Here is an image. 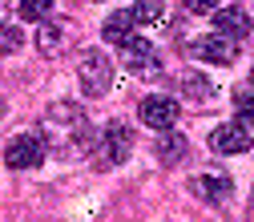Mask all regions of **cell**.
I'll return each mask as SVG.
<instances>
[{
  "mask_svg": "<svg viewBox=\"0 0 254 222\" xmlns=\"http://www.w3.org/2000/svg\"><path fill=\"white\" fill-rule=\"evenodd\" d=\"M45 149H57V153H77V149H89L93 146V134H89V117L77 101H53L41 117V134Z\"/></svg>",
  "mask_w": 254,
  "mask_h": 222,
  "instance_id": "obj_1",
  "label": "cell"
},
{
  "mask_svg": "<svg viewBox=\"0 0 254 222\" xmlns=\"http://www.w3.org/2000/svg\"><path fill=\"white\" fill-rule=\"evenodd\" d=\"M77 81L85 97H105L113 89V57L105 49H81L77 53Z\"/></svg>",
  "mask_w": 254,
  "mask_h": 222,
  "instance_id": "obj_2",
  "label": "cell"
},
{
  "mask_svg": "<svg viewBox=\"0 0 254 222\" xmlns=\"http://www.w3.org/2000/svg\"><path fill=\"white\" fill-rule=\"evenodd\" d=\"M129 153H133V130L125 121H109L101 130V138H97V146H93V166L97 170H117Z\"/></svg>",
  "mask_w": 254,
  "mask_h": 222,
  "instance_id": "obj_3",
  "label": "cell"
},
{
  "mask_svg": "<svg viewBox=\"0 0 254 222\" xmlns=\"http://www.w3.org/2000/svg\"><path fill=\"white\" fill-rule=\"evenodd\" d=\"M73 41H77V24H73V20H65V16H57V20L45 16V20H41L37 49H41L45 57H61V53H69Z\"/></svg>",
  "mask_w": 254,
  "mask_h": 222,
  "instance_id": "obj_4",
  "label": "cell"
},
{
  "mask_svg": "<svg viewBox=\"0 0 254 222\" xmlns=\"http://www.w3.org/2000/svg\"><path fill=\"white\" fill-rule=\"evenodd\" d=\"M121 49H125V65H129V73H137V77H157V73H162V57H157V49L145 37L133 33Z\"/></svg>",
  "mask_w": 254,
  "mask_h": 222,
  "instance_id": "obj_5",
  "label": "cell"
},
{
  "mask_svg": "<svg viewBox=\"0 0 254 222\" xmlns=\"http://www.w3.org/2000/svg\"><path fill=\"white\" fill-rule=\"evenodd\" d=\"M4 162H8V170H33V166H41V162H45V142H41L37 134L12 138V142L4 146Z\"/></svg>",
  "mask_w": 254,
  "mask_h": 222,
  "instance_id": "obj_6",
  "label": "cell"
},
{
  "mask_svg": "<svg viewBox=\"0 0 254 222\" xmlns=\"http://www.w3.org/2000/svg\"><path fill=\"white\" fill-rule=\"evenodd\" d=\"M254 142L250 134V117H238V121H226V125H218V130L210 134V146L218 153H246Z\"/></svg>",
  "mask_w": 254,
  "mask_h": 222,
  "instance_id": "obj_7",
  "label": "cell"
},
{
  "mask_svg": "<svg viewBox=\"0 0 254 222\" xmlns=\"http://www.w3.org/2000/svg\"><path fill=\"white\" fill-rule=\"evenodd\" d=\"M190 190L202 198V202H210V206H222L230 194H234V182L226 178V174H214V170H206V174H198V178H190Z\"/></svg>",
  "mask_w": 254,
  "mask_h": 222,
  "instance_id": "obj_8",
  "label": "cell"
},
{
  "mask_svg": "<svg viewBox=\"0 0 254 222\" xmlns=\"http://www.w3.org/2000/svg\"><path fill=\"white\" fill-rule=\"evenodd\" d=\"M141 121L149 125V130H174V121H178V101L174 97H145L137 105Z\"/></svg>",
  "mask_w": 254,
  "mask_h": 222,
  "instance_id": "obj_9",
  "label": "cell"
},
{
  "mask_svg": "<svg viewBox=\"0 0 254 222\" xmlns=\"http://www.w3.org/2000/svg\"><path fill=\"white\" fill-rule=\"evenodd\" d=\"M214 33H222V37H230V41H246L250 37V16H246V8H238V4H230V8H214Z\"/></svg>",
  "mask_w": 254,
  "mask_h": 222,
  "instance_id": "obj_10",
  "label": "cell"
},
{
  "mask_svg": "<svg viewBox=\"0 0 254 222\" xmlns=\"http://www.w3.org/2000/svg\"><path fill=\"white\" fill-rule=\"evenodd\" d=\"M198 57L206 61V65H230V61L238 57V41L222 37V33H210V37L198 45Z\"/></svg>",
  "mask_w": 254,
  "mask_h": 222,
  "instance_id": "obj_11",
  "label": "cell"
},
{
  "mask_svg": "<svg viewBox=\"0 0 254 222\" xmlns=\"http://www.w3.org/2000/svg\"><path fill=\"white\" fill-rule=\"evenodd\" d=\"M133 33H137V20H133V12H129V8L109 12V16H105V24H101V37H105L109 45H125Z\"/></svg>",
  "mask_w": 254,
  "mask_h": 222,
  "instance_id": "obj_12",
  "label": "cell"
},
{
  "mask_svg": "<svg viewBox=\"0 0 254 222\" xmlns=\"http://www.w3.org/2000/svg\"><path fill=\"white\" fill-rule=\"evenodd\" d=\"M157 157H162L166 166L182 162V157H186V138L174 134V130H162V138H157Z\"/></svg>",
  "mask_w": 254,
  "mask_h": 222,
  "instance_id": "obj_13",
  "label": "cell"
},
{
  "mask_svg": "<svg viewBox=\"0 0 254 222\" xmlns=\"http://www.w3.org/2000/svg\"><path fill=\"white\" fill-rule=\"evenodd\" d=\"M182 93H186V97H194V101H210L214 97V85L206 81V73L190 69V73H182Z\"/></svg>",
  "mask_w": 254,
  "mask_h": 222,
  "instance_id": "obj_14",
  "label": "cell"
},
{
  "mask_svg": "<svg viewBox=\"0 0 254 222\" xmlns=\"http://www.w3.org/2000/svg\"><path fill=\"white\" fill-rule=\"evenodd\" d=\"M16 12H20V20H37V24H41V20L53 12V0H20Z\"/></svg>",
  "mask_w": 254,
  "mask_h": 222,
  "instance_id": "obj_15",
  "label": "cell"
},
{
  "mask_svg": "<svg viewBox=\"0 0 254 222\" xmlns=\"http://www.w3.org/2000/svg\"><path fill=\"white\" fill-rule=\"evenodd\" d=\"M129 12H133V20H141V24H145V20H157V16H162V0H133Z\"/></svg>",
  "mask_w": 254,
  "mask_h": 222,
  "instance_id": "obj_16",
  "label": "cell"
},
{
  "mask_svg": "<svg viewBox=\"0 0 254 222\" xmlns=\"http://www.w3.org/2000/svg\"><path fill=\"white\" fill-rule=\"evenodd\" d=\"M20 28H12V24H0V57H8V53H16L20 49Z\"/></svg>",
  "mask_w": 254,
  "mask_h": 222,
  "instance_id": "obj_17",
  "label": "cell"
},
{
  "mask_svg": "<svg viewBox=\"0 0 254 222\" xmlns=\"http://www.w3.org/2000/svg\"><path fill=\"white\" fill-rule=\"evenodd\" d=\"M234 105H238V117H250V85H242L234 93Z\"/></svg>",
  "mask_w": 254,
  "mask_h": 222,
  "instance_id": "obj_18",
  "label": "cell"
},
{
  "mask_svg": "<svg viewBox=\"0 0 254 222\" xmlns=\"http://www.w3.org/2000/svg\"><path fill=\"white\" fill-rule=\"evenodd\" d=\"M186 8H190V12H198V16H206V12L218 8V0H186Z\"/></svg>",
  "mask_w": 254,
  "mask_h": 222,
  "instance_id": "obj_19",
  "label": "cell"
},
{
  "mask_svg": "<svg viewBox=\"0 0 254 222\" xmlns=\"http://www.w3.org/2000/svg\"><path fill=\"white\" fill-rule=\"evenodd\" d=\"M4 12H8V0H0V24H4Z\"/></svg>",
  "mask_w": 254,
  "mask_h": 222,
  "instance_id": "obj_20",
  "label": "cell"
},
{
  "mask_svg": "<svg viewBox=\"0 0 254 222\" xmlns=\"http://www.w3.org/2000/svg\"><path fill=\"white\" fill-rule=\"evenodd\" d=\"M0 117H4V97H0Z\"/></svg>",
  "mask_w": 254,
  "mask_h": 222,
  "instance_id": "obj_21",
  "label": "cell"
}]
</instances>
